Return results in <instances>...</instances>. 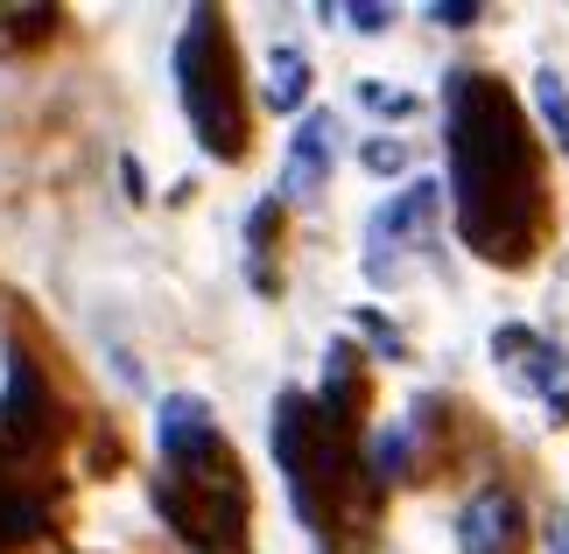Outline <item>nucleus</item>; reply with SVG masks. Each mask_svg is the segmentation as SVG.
Returning a JSON list of instances; mask_svg holds the SVG:
<instances>
[{
  "label": "nucleus",
  "instance_id": "nucleus-1",
  "mask_svg": "<svg viewBox=\"0 0 569 554\" xmlns=\"http://www.w3.org/2000/svg\"><path fill=\"white\" fill-rule=\"evenodd\" d=\"M443 127L465 246L486 253L492 268H520L541 232V154L528 141L520 99L486 71H450Z\"/></svg>",
  "mask_w": 569,
  "mask_h": 554
},
{
  "label": "nucleus",
  "instance_id": "nucleus-2",
  "mask_svg": "<svg viewBox=\"0 0 569 554\" xmlns=\"http://www.w3.org/2000/svg\"><path fill=\"white\" fill-rule=\"evenodd\" d=\"M274 456H281V477H289L296 520L317 534V547H331L338 505L352 498V471H359L352 421L323 414L317 401H302V393H281L274 401Z\"/></svg>",
  "mask_w": 569,
  "mask_h": 554
},
{
  "label": "nucleus",
  "instance_id": "nucleus-3",
  "mask_svg": "<svg viewBox=\"0 0 569 554\" xmlns=\"http://www.w3.org/2000/svg\"><path fill=\"white\" fill-rule=\"evenodd\" d=\"M177 84L190 134L204 141L211 162H239L247 154V105H239V71H232V36L218 8H190L177 36Z\"/></svg>",
  "mask_w": 569,
  "mask_h": 554
},
{
  "label": "nucleus",
  "instance_id": "nucleus-4",
  "mask_svg": "<svg viewBox=\"0 0 569 554\" xmlns=\"http://www.w3.org/2000/svg\"><path fill=\"white\" fill-rule=\"evenodd\" d=\"M457 547L465 554H528V513L507 484L471 492V505L457 513Z\"/></svg>",
  "mask_w": 569,
  "mask_h": 554
},
{
  "label": "nucleus",
  "instance_id": "nucleus-5",
  "mask_svg": "<svg viewBox=\"0 0 569 554\" xmlns=\"http://www.w3.org/2000/svg\"><path fill=\"white\" fill-rule=\"evenodd\" d=\"M50 435V393H42V372L21 359H8V393H0V450L21 456V450H36V442Z\"/></svg>",
  "mask_w": 569,
  "mask_h": 554
},
{
  "label": "nucleus",
  "instance_id": "nucleus-6",
  "mask_svg": "<svg viewBox=\"0 0 569 554\" xmlns=\"http://www.w3.org/2000/svg\"><path fill=\"white\" fill-rule=\"evenodd\" d=\"M492 351L507 359V372H513V380H528L535 393H549V401H556V421H569V393H562V351H556L549 338H541V330H520V323H507V330L492 338Z\"/></svg>",
  "mask_w": 569,
  "mask_h": 554
},
{
  "label": "nucleus",
  "instance_id": "nucleus-7",
  "mask_svg": "<svg viewBox=\"0 0 569 554\" xmlns=\"http://www.w3.org/2000/svg\"><path fill=\"white\" fill-rule=\"evenodd\" d=\"M429 225H436V183H408L393 204L373 211V225H366V274L387 268L393 239H429Z\"/></svg>",
  "mask_w": 569,
  "mask_h": 554
},
{
  "label": "nucleus",
  "instance_id": "nucleus-8",
  "mask_svg": "<svg viewBox=\"0 0 569 554\" xmlns=\"http://www.w3.org/2000/svg\"><path fill=\"white\" fill-rule=\"evenodd\" d=\"M331 141H338V120L331 113H310L302 120V134H296V148H289V197H317L323 190V175H331Z\"/></svg>",
  "mask_w": 569,
  "mask_h": 554
},
{
  "label": "nucleus",
  "instance_id": "nucleus-9",
  "mask_svg": "<svg viewBox=\"0 0 569 554\" xmlns=\"http://www.w3.org/2000/svg\"><path fill=\"white\" fill-rule=\"evenodd\" d=\"M302 99H310V57L296 42H274L268 50V105L274 113H296Z\"/></svg>",
  "mask_w": 569,
  "mask_h": 554
},
{
  "label": "nucleus",
  "instance_id": "nucleus-10",
  "mask_svg": "<svg viewBox=\"0 0 569 554\" xmlns=\"http://www.w3.org/2000/svg\"><path fill=\"white\" fill-rule=\"evenodd\" d=\"M42 534V498H29L21 484L0 477V547H14V541H36Z\"/></svg>",
  "mask_w": 569,
  "mask_h": 554
},
{
  "label": "nucleus",
  "instance_id": "nucleus-11",
  "mask_svg": "<svg viewBox=\"0 0 569 554\" xmlns=\"http://www.w3.org/2000/svg\"><path fill=\"white\" fill-rule=\"evenodd\" d=\"M274 225H281V204L268 197V204L247 218V239H253V281H260V288H274V268H268V253H274Z\"/></svg>",
  "mask_w": 569,
  "mask_h": 554
},
{
  "label": "nucleus",
  "instance_id": "nucleus-12",
  "mask_svg": "<svg viewBox=\"0 0 569 554\" xmlns=\"http://www.w3.org/2000/svg\"><path fill=\"white\" fill-rule=\"evenodd\" d=\"M535 105H541V120H549V134L569 141V92H562L556 71H535Z\"/></svg>",
  "mask_w": 569,
  "mask_h": 554
},
{
  "label": "nucleus",
  "instance_id": "nucleus-13",
  "mask_svg": "<svg viewBox=\"0 0 569 554\" xmlns=\"http://www.w3.org/2000/svg\"><path fill=\"white\" fill-rule=\"evenodd\" d=\"M345 14H352V29H359V36H380L387 21H393V8H380V0H366V8H345Z\"/></svg>",
  "mask_w": 569,
  "mask_h": 554
},
{
  "label": "nucleus",
  "instance_id": "nucleus-14",
  "mask_svg": "<svg viewBox=\"0 0 569 554\" xmlns=\"http://www.w3.org/2000/svg\"><path fill=\"white\" fill-rule=\"evenodd\" d=\"M401 162H408V148H401V141H373V148H366V169H380V175H387V169H401Z\"/></svg>",
  "mask_w": 569,
  "mask_h": 554
},
{
  "label": "nucleus",
  "instance_id": "nucleus-15",
  "mask_svg": "<svg viewBox=\"0 0 569 554\" xmlns=\"http://www.w3.org/2000/svg\"><path fill=\"white\" fill-rule=\"evenodd\" d=\"M429 21H443V29H465V21H478V8H465V0H443V8H429Z\"/></svg>",
  "mask_w": 569,
  "mask_h": 554
},
{
  "label": "nucleus",
  "instance_id": "nucleus-16",
  "mask_svg": "<svg viewBox=\"0 0 569 554\" xmlns=\"http://www.w3.org/2000/svg\"><path fill=\"white\" fill-rule=\"evenodd\" d=\"M359 330H366V338H373V344L387 351V359H401V338H393V330H387L380 316H359Z\"/></svg>",
  "mask_w": 569,
  "mask_h": 554
},
{
  "label": "nucleus",
  "instance_id": "nucleus-17",
  "mask_svg": "<svg viewBox=\"0 0 569 554\" xmlns=\"http://www.w3.org/2000/svg\"><path fill=\"white\" fill-rule=\"evenodd\" d=\"M120 183H127V190H134V197L148 190V175H141V162H134V154H127V162H120Z\"/></svg>",
  "mask_w": 569,
  "mask_h": 554
}]
</instances>
